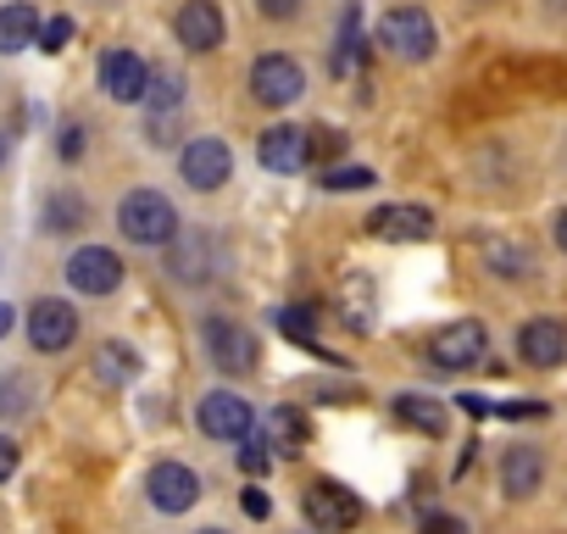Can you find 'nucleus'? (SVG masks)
<instances>
[{"label": "nucleus", "instance_id": "obj_20", "mask_svg": "<svg viewBox=\"0 0 567 534\" xmlns=\"http://www.w3.org/2000/svg\"><path fill=\"white\" fill-rule=\"evenodd\" d=\"M40 40V7H29V0H12V7H0V51L18 57Z\"/></svg>", "mask_w": 567, "mask_h": 534}, {"label": "nucleus", "instance_id": "obj_18", "mask_svg": "<svg viewBox=\"0 0 567 534\" xmlns=\"http://www.w3.org/2000/svg\"><path fill=\"white\" fill-rule=\"evenodd\" d=\"M261 429H267L261 440H267L272 456H301L307 451V412L301 407H272Z\"/></svg>", "mask_w": 567, "mask_h": 534}, {"label": "nucleus", "instance_id": "obj_14", "mask_svg": "<svg viewBox=\"0 0 567 534\" xmlns=\"http://www.w3.org/2000/svg\"><path fill=\"white\" fill-rule=\"evenodd\" d=\"M517 357L528 368H561L567 362V324L561 318H534L517 329Z\"/></svg>", "mask_w": 567, "mask_h": 534}, {"label": "nucleus", "instance_id": "obj_4", "mask_svg": "<svg viewBox=\"0 0 567 534\" xmlns=\"http://www.w3.org/2000/svg\"><path fill=\"white\" fill-rule=\"evenodd\" d=\"M200 346H206L212 368H223V373H234V379L256 373V335L239 329L234 318H206V324H200Z\"/></svg>", "mask_w": 567, "mask_h": 534}, {"label": "nucleus", "instance_id": "obj_19", "mask_svg": "<svg viewBox=\"0 0 567 534\" xmlns=\"http://www.w3.org/2000/svg\"><path fill=\"white\" fill-rule=\"evenodd\" d=\"M390 412L406 423V429H423V434H445V423H451V412H445V401H434V396H423V390H401L395 401H390Z\"/></svg>", "mask_w": 567, "mask_h": 534}, {"label": "nucleus", "instance_id": "obj_8", "mask_svg": "<svg viewBox=\"0 0 567 534\" xmlns=\"http://www.w3.org/2000/svg\"><path fill=\"white\" fill-rule=\"evenodd\" d=\"M68 285H73L79 296H112V290L123 285V256L106 250V245H84V250H73V261H68Z\"/></svg>", "mask_w": 567, "mask_h": 534}, {"label": "nucleus", "instance_id": "obj_2", "mask_svg": "<svg viewBox=\"0 0 567 534\" xmlns=\"http://www.w3.org/2000/svg\"><path fill=\"white\" fill-rule=\"evenodd\" d=\"M379 45L390 57H401V62H429L434 45H440V29H434V18L423 7H395L379 23Z\"/></svg>", "mask_w": 567, "mask_h": 534}, {"label": "nucleus", "instance_id": "obj_10", "mask_svg": "<svg viewBox=\"0 0 567 534\" xmlns=\"http://www.w3.org/2000/svg\"><path fill=\"white\" fill-rule=\"evenodd\" d=\"M178 173H184L189 189H223V184L234 178V151H228L223 140H189Z\"/></svg>", "mask_w": 567, "mask_h": 534}, {"label": "nucleus", "instance_id": "obj_9", "mask_svg": "<svg viewBox=\"0 0 567 534\" xmlns=\"http://www.w3.org/2000/svg\"><path fill=\"white\" fill-rule=\"evenodd\" d=\"M301 90H307L301 62H290V57H256V68H250V95H256L261 106H290Z\"/></svg>", "mask_w": 567, "mask_h": 534}, {"label": "nucleus", "instance_id": "obj_22", "mask_svg": "<svg viewBox=\"0 0 567 534\" xmlns=\"http://www.w3.org/2000/svg\"><path fill=\"white\" fill-rule=\"evenodd\" d=\"M278 329L290 335L296 346H312V357H329V351L318 346V312H307V307H278Z\"/></svg>", "mask_w": 567, "mask_h": 534}, {"label": "nucleus", "instance_id": "obj_35", "mask_svg": "<svg viewBox=\"0 0 567 534\" xmlns=\"http://www.w3.org/2000/svg\"><path fill=\"white\" fill-rule=\"evenodd\" d=\"M12 324H18V307H7V301H0V340L12 335Z\"/></svg>", "mask_w": 567, "mask_h": 534}, {"label": "nucleus", "instance_id": "obj_12", "mask_svg": "<svg viewBox=\"0 0 567 534\" xmlns=\"http://www.w3.org/2000/svg\"><path fill=\"white\" fill-rule=\"evenodd\" d=\"M256 162L267 173H301L312 162V134L307 129H290V123H278L256 140Z\"/></svg>", "mask_w": 567, "mask_h": 534}, {"label": "nucleus", "instance_id": "obj_3", "mask_svg": "<svg viewBox=\"0 0 567 534\" xmlns=\"http://www.w3.org/2000/svg\"><path fill=\"white\" fill-rule=\"evenodd\" d=\"M301 512H307V523H312L318 534H346V528L362 523V501H357L340 479H312V484L301 490Z\"/></svg>", "mask_w": 567, "mask_h": 534}, {"label": "nucleus", "instance_id": "obj_27", "mask_svg": "<svg viewBox=\"0 0 567 534\" xmlns=\"http://www.w3.org/2000/svg\"><path fill=\"white\" fill-rule=\"evenodd\" d=\"M267 468H272V451H267V440L250 429V434H245V445H239V473H250V479H267Z\"/></svg>", "mask_w": 567, "mask_h": 534}, {"label": "nucleus", "instance_id": "obj_25", "mask_svg": "<svg viewBox=\"0 0 567 534\" xmlns=\"http://www.w3.org/2000/svg\"><path fill=\"white\" fill-rule=\"evenodd\" d=\"M484 256H489V267H495V274L501 279H523L528 274V250H517V245H501V239H484Z\"/></svg>", "mask_w": 567, "mask_h": 534}, {"label": "nucleus", "instance_id": "obj_16", "mask_svg": "<svg viewBox=\"0 0 567 534\" xmlns=\"http://www.w3.org/2000/svg\"><path fill=\"white\" fill-rule=\"evenodd\" d=\"M539 484H545V451L539 445H506V456H501V490L512 501H528Z\"/></svg>", "mask_w": 567, "mask_h": 534}, {"label": "nucleus", "instance_id": "obj_29", "mask_svg": "<svg viewBox=\"0 0 567 534\" xmlns=\"http://www.w3.org/2000/svg\"><path fill=\"white\" fill-rule=\"evenodd\" d=\"M68 40H73V23H68V18H51V23L40 29V51H62Z\"/></svg>", "mask_w": 567, "mask_h": 534}, {"label": "nucleus", "instance_id": "obj_33", "mask_svg": "<svg viewBox=\"0 0 567 534\" xmlns=\"http://www.w3.org/2000/svg\"><path fill=\"white\" fill-rule=\"evenodd\" d=\"M245 512H250V517H267V512H272V495H267L261 484H250V490H245Z\"/></svg>", "mask_w": 567, "mask_h": 534}, {"label": "nucleus", "instance_id": "obj_30", "mask_svg": "<svg viewBox=\"0 0 567 534\" xmlns=\"http://www.w3.org/2000/svg\"><path fill=\"white\" fill-rule=\"evenodd\" d=\"M417 534H467V523H462L456 512H429Z\"/></svg>", "mask_w": 567, "mask_h": 534}, {"label": "nucleus", "instance_id": "obj_11", "mask_svg": "<svg viewBox=\"0 0 567 534\" xmlns=\"http://www.w3.org/2000/svg\"><path fill=\"white\" fill-rule=\"evenodd\" d=\"M79 340V312L68 307V301H40L34 312H29V346L40 351V357H56V351H68Z\"/></svg>", "mask_w": 567, "mask_h": 534}, {"label": "nucleus", "instance_id": "obj_24", "mask_svg": "<svg viewBox=\"0 0 567 534\" xmlns=\"http://www.w3.org/2000/svg\"><path fill=\"white\" fill-rule=\"evenodd\" d=\"M84 217H90V206H84L79 195H51V201H45V228H51V234H68V228H79Z\"/></svg>", "mask_w": 567, "mask_h": 534}, {"label": "nucleus", "instance_id": "obj_5", "mask_svg": "<svg viewBox=\"0 0 567 534\" xmlns=\"http://www.w3.org/2000/svg\"><path fill=\"white\" fill-rule=\"evenodd\" d=\"M484 357H489V335H484V324H473V318H456V324H445V329L429 340V362L445 368V373L478 368Z\"/></svg>", "mask_w": 567, "mask_h": 534}, {"label": "nucleus", "instance_id": "obj_28", "mask_svg": "<svg viewBox=\"0 0 567 534\" xmlns=\"http://www.w3.org/2000/svg\"><path fill=\"white\" fill-rule=\"evenodd\" d=\"M318 184H323V189H368V184H379V173H373V167H357V162H351V167H329V173H323Z\"/></svg>", "mask_w": 567, "mask_h": 534}, {"label": "nucleus", "instance_id": "obj_7", "mask_svg": "<svg viewBox=\"0 0 567 534\" xmlns=\"http://www.w3.org/2000/svg\"><path fill=\"white\" fill-rule=\"evenodd\" d=\"M145 490H151V506H156V512L178 517V512H189V506L200 501V473H195L189 462H156V468L145 473Z\"/></svg>", "mask_w": 567, "mask_h": 534}, {"label": "nucleus", "instance_id": "obj_6", "mask_svg": "<svg viewBox=\"0 0 567 534\" xmlns=\"http://www.w3.org/2000/svg\"><path fill=\"white\" fill-rule=\"evenodd\" d=\"M195 423H200L206 440H245V434L256 429V412H250L245 396H234V390H212V396H200Z\"/></svg>", "mask_w": 567, "mask_h": 534}, {"label": "nucleus", "instance_id": "obj_17", "mask_svg": "<svg viewBox=\"0 0 567 534\" xmlns=\"http://www.w3.org/2000/svg\"><path fill=\"white\" fill-rule=\"evenodd\" d=\"M368 228H373V239H395V245L429 239V234H434V212H429V206H379V212L368 217Z\"/></svg>", "mask_w": 567, "mask_h": 534}, {"label": "nucleus", "instance_id": "obj_21", "mask_svg": "<svg viewBox=\"0 0 567 534\" xmlns=\"http://www.w3.org/2000/svg\"><path fill=\"white\" fill-rule=\"evenodd\" d=\"M95 379L112 384V390L128 384V379H140V351H134V346H117V340L101 346V351H95Z\"/></svg>", "mask_w": 567, "mask_h": 534}, {"label": "nucleus", "instance_id": "obj_15", "mask_svg": "<svg viewBox=\"0 0 567 534\" xmlns=\"http://www.w3.org/2000/svg\"><path fill=\"white\" fill-rule=\"evenodd\" d=\"M145 84H151L145 57H134V51H106V62H101V90H106L112 101H145Z\"/></svg>", "mask_w": 567, "mask_h": 534}, {"label": "nucleus", "instance_id": "obj_26", "mask_svg": "<svg viewBox=\"0 0 567 534\" xmlns=\"http://www.w3.org/2000/svg\"><path fill=\"white\" fill-rule=\"evenodd\" d=\"M29 396H34L29 373H12V379H0V418H23V412H29Z\"/></svg>", "mask_w": 567, "mask_h": 534}, {"label": "nucleus", "instance_id": "obj_13", "mask_svg": "<svg viewBox=\"0 0 567 534\" xmlns=\"http://www.w3.org/2000/svg\"><path fill=\"white\" fill-rule=\"evenodd\" d=\"M173 29H178V45H184V51H217L223 34H228L217 0H184L178 18H173Z\"/></svg>", "mask_w": 567, "mask_h": 534}, {"label": "nucleus", "instance_id": "obj_23", "mask_svg": "<svg viewBox=\"0 0 567 534\" xmlns=\"http://www.w3.org/2000/svg\"><path fill=\"white\" fill-rule=\"evenodd\" d=\"M145 106H151V112H178V106H184V79H178V73H151Z\"/></svg>", "mask_w": 567, "mask_h": 534}, {"label": "nucleus", "instance_id": "obj_32", "mask_svg": "<svg viewBox=\"0 0 567 534\" xmlns=\"http://www.w3.org/2000/svg\"><path fill=\"white\" fill-rule=\"evenodd\" d=\"M79 151H84V129L68 123V129H62V162H79Z\"/></svg>", "mask_w": 567, "mask_h": 534}, {"label": "nucleus", "instance_id": "obj_34", "mask_svg": "<svg viewBox=\"0 0 567 534\" xmlns=\"http://www.w3.org/2000/svg\"><path fill=\"white\" fill-rule=\"evenodd\" d=\"M18 473V440H7V434H0V484H7Z\"/></svg>", "mask_w": 567, "mask_h": 534}, {"label": "nucleus", "instance_id": "obj_37", "mask_svg": "<svg viewBox=\"0 0 567 534\" xmlns=\"http://www.w3.org/2000/svg\"><path fill=\"white\" fill-rule=\"evenodd\" d=\"M195 534H228V528H195Z\"/></svg>", "mask_w": 567, "mask_h": 534}, {"label": "nucleus", "instance_id": "obj_38", "mask_svg": "<svg viewBox=\"0 0 567 534\" xmlns=\"http://www.w3.org/2000/svg\"><path fill=\"white\" fill-rule=\"evenodd\" d=\"M0 162H7V140H0Z\"/></svg>", "mask_w": 567, "mask_h": 534}, {"label": "nucleus", "instance_id": "obj_36", "mask_svg": "<svg viewBox=\"0 0 567 534\" xmlns=\"http://www.w3.org/2000/svg\"><path fill=\"white\" fill-rule=\"evenodd\" d=\"M556 245H561V250H567V206H561V212H556Z\"/></svg>", "mask_w": 567, "mask_h": 534}, {"label": "nucleus", "instance_id": "obj_31", "mask_svg": "<svg viewBox=\"0 0 567 534\" xmlns=\"http://www.w3.org/2000/svg\"><path fill=\"white\" fill-rule=\"evenodd\" d=\"M256 12L272 18V23H290V18L301 12V0H256Z\"/></svg>", "mask_w": 567, "mask_h": 534}, {"label": "nucleus", "instance_id": "obj_1", "mask_svg": "<svg viewBox=\"0 0 567 534\" xmlns=\"http://www.w3.org/2000/svg\"><path fill=\"white\" fill-rule=\"evenodd\" d=\"M117 228L128 245H173L178 239V212L156 189H128L117 201Z\"/></svg>", "mask_w": 567, "mask_h": 534}]
</instances>
